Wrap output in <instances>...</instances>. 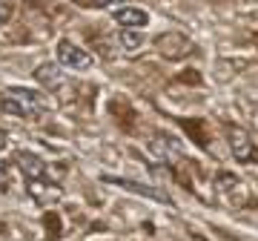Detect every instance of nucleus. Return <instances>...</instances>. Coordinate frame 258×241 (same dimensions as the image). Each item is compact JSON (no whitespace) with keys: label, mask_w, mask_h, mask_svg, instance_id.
I'll return each mask as SVG.
<instances>
[{"label":"nucleus","mask_w":258,"mask_h":241,"mask_svg":"<svg viewBox=\"0 0 258 241\" xmlns=\"http://www.w3.org/2000/svg\"><path fill=\"white\" fill-rule=\"evenodd\" d=\"M43 109H46L43 98L37 92H32V89L12 86V89H3V92H0V112H3V115L29 120V118H37Z\"/></svg>","instance_id":"f257e3e1"},{"label":"nucleus","mask_w":258,"mask_h":241,"mask_svg":"<svg viewBox=\"0 0 258 241\" xmlns=\"http://www.w3.org/2000/svg\"><path fill=\"white\" fill-rule=\"evenodd\" d=\"M155 49L164 57H169V61H184V57H189L195 52V43L184 32H164V35L155 37Z\"/></svg>","instance_id":"f03ea898"},{"label":"nucleus","mask_w":258,"mask_h":241,"mask_svg":"<svg viewBox=\"0 0 258 241\" xmlns=\"http://www.w3.org/2000/svg\"><path fill=\"white\" fill-rule=\"evenodd\" d=\"M18 169L26 175V181H55V178H63V167L60 169H49V164L35 152H18Z\"/></svg>","instance_id":"7ed1b4c3"},{"label":"nucleus","mask_w":258,"mask_h":241,"mask_svg":"<svg viewBox=\"0 0 258 241\" xmlns=\"http://www.w3.org/2000/svg\"><path fill=\"white\" fill-rule=\"evenodd\" d=\"M227 141H230V149H232L235 161H241V164H258V147L252 144L247 130L227 127Z\"/></svg>","instance_id":"20e7f679"},{"label":"nucleus","mask_w":258,"mask_h":241,"mask_svg":"<svg viewBox=\"0 0 258 241\" xmlns=\"http://www.w3.org/2000/svg\"><path fill=\"white\" fill-rule=\"evenodd\" d=\"M55 55H57V64L63 66V69H78V72H83V69H92V64H95V57L83 46H75L72 40H60L55 46Z\"/></svg>","instance_id":"39448f33"},{"label":"nucleus","mask_w":258,"mask_h":241,"mask_svg":"<svg viewBox=\"0 0 258 241\" xmlns=\"http://www.w3.org/2000/svg\"><path fill=\"white\" fill-rule=\"evenodd\" d=\"M35 81L43 86V89H49V92H55V95L69 89V78L63 75L60 64H40L35 69Z\"/></svg>","instance_id":"423d86ee"},{"label":"nucleus","mask_w":258,"mask_h":241,"mask_svg":"<svg viewBox=\"0 0 258 241\" xmlns=\"http://www.w3.org/2000/svg\"><path fill=\"white\" fill-rule=\"evenodd\" d=\"M115 23H120L123 29H144L149 23V15L138 6H123L115 12Z\"/></svg>","instance_id":"0eeeda50"},{"label":"nucleus","mask_w":258,"mask_h":241,"mask_svg":"<svg viewBox=\"0 0 258 241\" xmlns=\"http://www.w3.org/2000/svg\"><path fill=\"white\" fill-rule=\"evenodd\" d=\"M29 195L37 198L40 204H52L57 195H60V187L55 181H29Z\"/></svg>","instance_id":"6e6552de"},{"label":"nucleus","mask_w":258,"mask_h":241,"mask_svg":"<svg viewBox=\"0 0 258 241\" xmlns=\"http://www.w3.org/2000/svg\"><path fill=\"white\" fill-rule=\"evenodd\" d=\"M103 181L118 184V187H123V190H132V193H141V195H147V198H155L161 204H169V195L155 190V187H144V184H138V181H120V178H103Z\"/></svg>","instance_id":"1a4fd4ad"},{"label":"nucleus","mask_w":258,"mask_h":241,"mask_svg":"<svg viewBox=\"0 0 258 241\" xmlns=\"http://www.w3.org/2000/svg\"><path fill=\"white\" fill-rule=\"evenodd\" d=\"M118 43L120 49L126 52V55H138L141 49H144V35H141L138 29H120V35H118Z\"/></svg>","instance_id":"9d476101"},{"label":"nucleus","mask_w":258,"mask_h":241,"mask_svg":"<svg viewBox=\"0 0 258 241\" xmlns=\"http://www.w3.org/2000/svg\"><path fill=\"white\" fill-rule=\"evenodd\" d=\"M43 227H46V238H49V241H55L57 235L63 232V227H60V215L52 213V210H49V213L43 215Z\"/></svg>","instance_id":"9b49d317"},{"label":"nucleus","mask_w":258,"mask_h":241,"mask_svg":"<svg viewBox=\"0 0 258 241\" xmlns=\"http://www.w3.org/2000/svg\"><path fill=\"white\" fill-rule=\"evenodd\" d=\"M215 184H218V190H221V193H227V195H232L235 193V190H238V178L235 175H230V172H221V175L215 178Z\"/></svg>","instance_id":"f8f14e48"},{"label":"nucleus","mask_w":258,"mask_h":241,"mask_svg":"<svg viewBox=\"0 0 258 241\" xmlns=\"http://www.w3.org/2000/svg\"><path fill=\"white\" fill-rule=\"evenodd\" d=\"M12 15H15V3H12V0H0V26L9 23Z\"/></svg>","instance_id":"ddd939ff"},{"label":"nucleus","mask_w":258,"mask_h":241,"mask_svg":"<svg viewBox=\"0 0 258 241\" xmlns=\"http://www.w3.org/2000/svg\"><path fill=\"white\" fill-rule=\"evenodd\" d=\"M81 6H86V9H109L115 0H78Z\"/></svg>","instance_id":"4468645a"},{"label":"nucleus","mask_w":258,"mask_h":241,"mask_svg":"<svg viewBox=\"0 0 258 241\" xmlns=\"http://www.w3.org/2000/svg\"><path fill=\"white\" fill-rule=\"evenodd\" d=\"M6 184H9V164L0 161V190H6Z\"/></svg>","instance_id":"2eb2a0df"},{"label":"nucleus","mask_w":258,"mask_h":241,"mask_svg":"<svg viewBox=\"0 0 258 241\" xmlns=\"http://www.w3.org/2000/svg\"><path fill=\"white\" fill-rule=\"evenodd\" d=\"M3 147H6V132L0 130V149H3Z\"/></svg>","instance_id":"dca6fc26"}]
</instances>
